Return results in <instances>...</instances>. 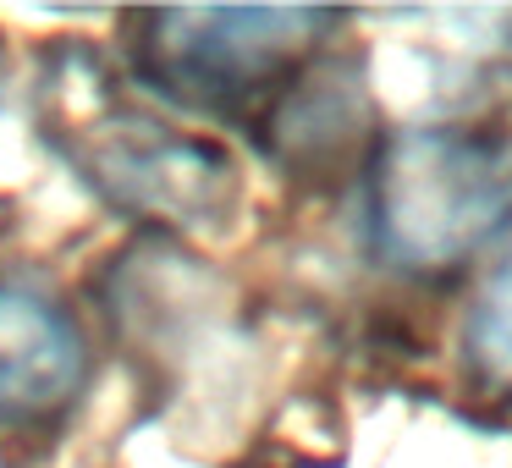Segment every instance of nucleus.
Instances as JSON below:
<instances>
[{"label":"nucleus","mask_w":512,"mask_h":468,"mask_svg":"<svg viewBox=\"0 0 512 468\" xmlns=\"http://www.w3.org/2000/svg\"><path fill=\"white\" fill-rule=\"evenodd\" d=\"M375 248L391 265L446 270L512 221V133L408 127L386 138L369 177Z\"/></svg>","instance_id":"f257e3e1"},{"label":"nucleus","mask_w":512,"mask_h":468,"mask_svg":"<svg viewBox=\"0 0 512 468\" xmlns=\"http://www.w3.org/2000/svg\"><path fill=\"white\" fill-rule=\"evenodd\" d=\"M331 12H149L138 17L144 45L133 61L160 94L199 111H243L270 100L276 83L298 78Z\"/></svg>","instance_id":"f03ea898"},{"label":"nucleus","mask_w":512,"mask_h":468,"mask_svg":"<svg viewBox=\"0 0 512 468\" xmlns=\"http://www.w3.org/2000/svg\"><path fill=\"white\" fill-rule=\"evenodd\" d=\"M72 160L83 166L89 188H100L138 221L221 226L237 199L232 160L221 149L171 133L166 122L133 105H105L72 138Z\"/></svg>","instance_id":"7ed1b4c3"},{"label":"nucleus","mask_w":512,"mask_h":468,"mask_svg":"<svg viewBox=\"0 0 512 468\" xmlns=\"http://www.w3.org/2000/svg\"><path fill=\"white\" fill-rule=\"evenodd\" d=\"M89 380L83 331L50 292L0 281V430L56 424Z\"/></svg>","instance_id":"20e7f679"},{"label":"nucleus","mask_w":512,"mask_h":468,"mask_svg":"<svg viewBox=\"0 0 512 468\" xmlns=\"http://www.w3.org/2000/svg\"><path fill=\"white\" fill-rule=\"evenodd\" d=\"M463 364L496 397H512V254L485 276L463 320Z\"/></svg>","instance_id":"39448f33"}]
</instances>
